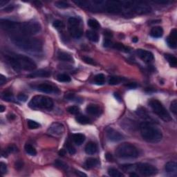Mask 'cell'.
Wrapping results in <instances>:
<instances>
[{
	"instance_id": "22",
	"label": "cell",
	"mask_w": 177,
	"mask_h": 177,
	"mask_svg": "<svg viewBox=\"0 0 177 177\" xmlns=\"http://www.w3.org/2000/svg\"><path fill=\"white\" fill-rule=\"evenodd\" d=\"M72 139L73 142L77 145H81L85 140V136L83 134H74L72 136Z\"/></svg>"
},
{
	"instance_id": "3",
	"label": "cell",
	"mask_w": 177,
	"mask_h": 177,
	"mask_svg": "<svg viewBox=\"0 0 177 177\" xmlns=\"http://www.w3.org/2000/svg\"><path fill=\"white\" fill-rule=\"evenodd\" d=\"M140 132L142 138L150 143H157L163 138L161 131L148 122H143L140 124Z\"/></svg>"
},
{
	"instance_id": "4",
	"label": "cell",
	"mask_w": 177,
	"mask_h": 177,
	"mask_svg": "<svg viewBox=\"0 0 177 177\" xmlns=\"http://www.w3.org/2000/svg\"><path fill=\"white\" fill-rule=\"evenodd\" d=\"M116 154L120 158L132 159L138 157L139 152L136 147L132 144L123 142L116 147Z\"/></svg>"
},
{
	"instance_id": "51",
	"label": "cell",
	"mask_w": 177,
	"mask_h": 177,
	"mask_svg": "<svg viewBox=\"0 0 177 177\" xmlns=\"http://www.w3.org/2000/svg\"><path fill=\"white\" fill-rule=\"evenodd\" d=\"M106 160H108V161H112L113 159H114V158H113L112 155L110 154H109V153L106 154Z\"/></svg>"
},
{
	"instance_id": "45",
	"label": "cell",
	"mask_w": 177,
	"mask_h": 177,
	"mask_svg": "<svg viewBox=\"0 0 177 177\" xmlns=\"http://www.w3.org/2000/svg\"><path fill=\"white\" fill-rule=\"evenodd\" d=\"M0 168H1V172L3 175L6 173V172H7V167H6V165L4 163L1 162V163H0Z\"/></svg>"
},
{
	"instance_id": "20",
	"label": "cell",
	"mask_w": 177,
	"mask_h": 177,
	"mask_svg": "<svg viewBox=\"0 0 177 177\" xmlns=\"http://www.w3.org/2000/svg\"><path fill=\"white\" fill-rule=\"evenodd\" d=\"M58 59L64 62H72L73 61V59L72 58V56L70 55L69 53H67V52L64 51H59L58 53Z\"/></svg>"
},
{
	"instance_id": "24",
	"label": "cell",
	"mask_w": 177,
	"mask_h": 177,
	"mask_svg": "<svg viewBox=\"0 0 177 177\" xmlns=\"http://www.w3.org/2000/svg\"><path fill=\"white\" fill-rule=\"evenodd\" d=\"M165 58L170 64V65L172 67H176L177 66V59L175 56L171 54H165Z\"/></svg>"
},
{
	"instance_id": "21",
	"label": "cell",
	"mask_w": 177,
	"mask_h": 177,
	"mask_svg": "<svg viewBox=\"0 0 177 177\" xmlns=\"http://www.w3.org/2000/svg\"><path fill=\"white\" fill-rule=\"evenodd\" d=\"M163 30L160 27H154L150 31V35L154 38H158L163 36Z\"/></svg>"
},
{
	"instance_id": "55",
	"label": "cell",
	"mask_w": 177,
	"mask_h": 177,
	"mask_svg": "<svg viewBox=\"0 0 177 177\" xmlns=\"http://www.w3.org/2000/svg\"><path fill=\"white\" fill-rule=\"evenodd\" d=\"M8 118H9V120H14L15 118V115H11V116H8Z\"/></svg>"
},
{
	"instance_id": "44",
	"label": "cell",
	"mask_w": 177,
	"mask_h": 177,
	"mask_svg": "<svg viewBox=\"0 0 177 177\" xmlns=\"http://www.w3.org/2000/svg\"><path fill=\"white\" fill-rule=\"evenodd\" d=\"M17 99L19 100L22 101V102H26L28 100V96L24 93H20L17 96Z\"/></svg>"
},
{
	"instance_id": "58",
	"label": "cell",
	"mask_w": 177,
	"mask_h": 177,
	"mask_svg": "<svg viewBox=\"0 0 177 177\" xmlns=\"http://www.w3.org/2000/svg\"><path fill=\"white\" fill-rule=\"evenodd\" d=\"M130 176H138V174H136L135 173H132V174H130Z\"/></svg>"
},
{
	"instance_id": "28",
	"label": "cell",
	"mask_w": 177,
	"mask_h": 177,
	"mask_svg": "<svg viewBox=\"0 0 177 177\" xmlns=\"http://www.w3.org/2000/svg\"><path fill=\"white\" fill-rule=\"evenodd\" d=\"M24 150H25L26 152L28 154L31 156H35L37 154V151L35 149V147L30 144H26L25 146H24Z\"/></svg>"
},
{
	"instance_id": "9",
	"label": "cell",
	"mask_w": 177,
	"mask_h": 177,
	"mask_svg": "<svg viewBox=\"0 0 177 177\" xmlns=\"http://www.w3.org/2000/svg\"><path fill=\"white\" fill-rule=\"evenodd\" d=\"M0 24H1V28L4 30L11 33H17L20 27V23L9 20V19H1L0 21Z\"/></svg>"
},
{
	"instance_id": "35",
	"label": "cell",
	"mask_w": 177,
	"mask_h": 177,
	"mask_svg": "<svg viewBox=\"0 0 177 177\" xmlns=\"http://www.w3.org/2000/svg\"><path fill=\"white\" fill-rule=\"evenodd\" d=\"M122 80V78H120V77L117 76H112L109 78V84L111 85H116L119 84L121 81Z\"/></svg>"
},
{
	"instance_id": "40",
	"label": "cell",
	"mask_w": 177,
	"mask_h": 177,
	"mask_svg": "<svg viewBox=\"0 0 177 177\" xmlns=\"http://www.w3.org/2000/svg\"><path fill=\"white\" fill-rule=\"evenodd\" d=\"M55 165L56 167H58V168L62 169V170H67V169L68 168V166H67V165L66 163H65L64 162H62L61 161V160H55Z\"/></svg>"
},
{
	"instance_id": "33",
	"label": "cell",
	"mask_w": 177,
	"mask_h": 177,
	"mask_svg": "<svg viewBox=\"0 0 177 177\" xmlns=\"http://www.w3.org/2000/svg\"><path fill=\"white\" fill-rule=\"evenodd\" d=\"M112 47H114V49H117V50L120 51H124V52H129V48H127V47L124 46L122 44L120 43H116V44H113Z\"/></svg>"
},
{
	"instance_id": "16",
	"label": "cell",
	"mask_w": 177,
	"mask_h": 177,
	"mask_svg": "<svg viewBox=\"0 0 177 177\" xmlns=\"http://www.w3.org/2000/svg\"><path fill=\"white\" fill-rule=\"evenodd\" d=\"M51 75V72L44 69H40L38 71H36L30 73L27 75L29 78H46Z\"/></svg>"
},
{
	"instance_id": "12",
	"label": "cell",
	"mask_w": 177,
	"mask_h": 177,
	"mask_svg": "<svg viewBox=\"0 0 177 177\" xmlns=\"http://www.w3.org/2000/svg\"><path fill=\"white\" fill-rule=\"evenodd\" d=\"M136 54L139 58L141 59L145 63H150L154 60L153 53L149 51L144 50V49H138L136 51Z\"/></svg>"
},
{
	"instance_id": "10",
	"label": "cell",
	"mask_w": 177,
	"mask_h": 177,
	"mask_svg": "<svg viewBox=\"0 0 177 177\" xmlns=\"http://www.w3.org/2000/svg\"><path fill=\"white\" fill-rule=\"evenodd\" d=\"M49 134L54 136H60L65 132V127L60 122H53L48 129Z\"/></svg>"
},
{
	"instance_id": "41",
	"label": "cell",
	"mask_w": 177,
	"mask_h": 177,
	"mask_svg": "<svg viewBox=\"0 0 177 177\" xmlns=\"http://www.w3.org/2000/svg\"><path fill=\"white\" fill-rule=\"evenodd\" d=\"M53 27L56 29H62L65 27V24L60 20H55L53 22Z\"/></svg>"
},
{
	"instance_id": "8",
	"label": "cell",
	"mask_w": 177,
	"mask_h": 177,
	"mask_svg": "<svg viewBox=\"0 0 177 177\" xmlns=\"http://www.w3.org/2000/svg\"><path fill=\"white\" fill-rule=\"evenodd\" d=\"M136 170L144 176H154L158 172V170L154 165L149 163H138L134 165Z\"/></svg>"
},
{
	"instance_id": "7",
	"label": "cell",
	"mask_w": 177,
	"mask_h": 177,
	"mask_svg": "<svg viewBox=\"0 0 177 177\" xmlns=\"http://www.w3.org/2000/svg\"><path fill=\"white\" fill-rule=\"evenodd\" d=\"M41 25L37 22H27L20 23L18 33L24 36H31L37 34L41 31Z\"/></svg>"
},
{
	"instance_id": "23",
	"label": "cell",
	"mask_w": 177,
	"mask_h": 177,
	"mask_svg": "<svg viewBox=\"0 0 177 177\" xmlns=\"http://www.w3.org/2000/svg\"><path fill=\"white\" fill-rule=\"evenodd\" d=\"M87 37L89 40H91V42H97L99 40V36H98V33H96V32L92 31H87L86 33Z\"/></svg>"
},
{
	"instance_id": "1",
	"label": "cell",
	"mask_w": 177,
	"mask_h": 177,
	"mask_svg": "<svg viewBox=\"0 0 177 177\" xmlns=\"http://www.w3.org/2000/svg\"><path fill=\"white\" fill-rule=\"evenodd\" d=\"M5 58L11 67L17 71H20L22 70L33 71L37 67L35 62L32 59L20 54L10 53L6 54Z\"/></svg>"
},
{
	"instance_id": "15",
	"label": "cell",
	"mask_w": 177,
	"mask_h": 177,
	"mask_svg": "<svg viewBox=\"0 0 177 177\" xmlns=\"http://www.w3.org/2000/svg\"><path fill=\"white\" fill-rule=\"evenodd\" d=\"M69 31L70 34H71L72 37L75 39H78L81 37L83 33V30L80 28V25L71 26V27L69 26Z\"/></svg>"
},
{
	"instance_id": "29",
	"label": "cell",
	"mask_w": 177,
	"mask_h": 177,
	"mask_svg": "<svg viewBox=\"0 0 177 177\" xmlns=\"http://www.w3.org/2000/svg\"><path fill=\"white\" fill-rule=\"evenodd\" d=\"M57 80L59 82H61V83H69L71 80L69 75L65 74V73H60V74L58 75Z\"/></svg>"
},
{
	"instance_id": "11",
	"label": "cell",
	"mask_w": 177,
	"mask_h": 177,
	"mask_svg": "<svg viewBox=\"0 0 177 177\" xmlns=\"http://www.w3.org/2000/svg\"><path fill=\"white\" fill-rule=\"evenodd\" d=\"M106 135L107 138L112 142H118L123 139V136L120 133L111 127L106 129Z\"/></svg>"
},
{
	"instance_id": "26",
	"label": "cell",
	"mask_w": 177,
	"mask_h": 177,
	"mask_svg": "<svg viewBox=\"0 0 177 177\" xmlns=\"http://www.w3.org/2000/svg\"><path fill=\"white\" fill-rule=\"evenodd\" d=\"M75 120H76V121L78 123L81 124H87L90 123V122H91V120H90V119L88 118V117L83 115L78 116L75 118Z\"/></svg>"
},
{
	"instance_id": "13",
	"label": "cell",
	"mask_w": 177,
	"mask_h": 177,
	"mask_svg": "<svg viewBox=\"0 0 177 177\" xmlns=\"http://www.w3.org/2000/svg\"><path fill=\"white\" fill-rule=\"evenodd\" d=\"M37 89L41 92L46 93H52L58 92V88L55 86L48 83H42L37 87Z\"/></svg>"
},
{
	"instance_id": "43",
	"label": "cell",
	"mask_w": 177,
	"mask_h": 177,
	"mask_svg": "<svg viewBox=\"0 0 177 177\" xmlns=\"http://www.w3.org/2000/svg\"><path fill=\"white\" fill-rule=\"evenodd\" d=\"M83 61L85 62V63L88 64V65H96L94 60H93L92 58H89V57H87V56L83 57Z\"/></svg>"
},
{
	"instance_id": "39",
	"label": "cell",
	"mask_w": 177,
	"mask_h": 177,
	"mask_svg": "<svg viewBox=\"0 0 177 177\" xmlns=\"http://www.w3.org/2000/svg\"><path fill=\"white\" fill-rule=\"evenodd\" d=\"M66 147H67V151H68L69 153L70 154H71V155L75 154V152H76V150H75V147H73V145H72L69 142H67Z\"/></svg>"
},
{
	"instance_id": "30",
	"label": "cell",
	"mask_w": 177,
	"mask_h": 177,
	"mask_svg": "<svg viewBox=\"0 0 177 177\" xmlns=\"http://www.w3.org/2000/svg\"><path fill=\"white\" fill-rule=\"evenodd\" d=\"M88 25L89 26V27L94 29V30H98V29L100 28V24L99 22H98L97 20H96V19H88Z\"/></svg>"
},
{
	"instance_id": "27",
	"label": "cell",
	"mask_w": 177,
	"mask_h": 177,
	"mask_svg": "<svg viewBox=\"0 0 177 177\" xmlns=\"http://www.w3.org/2000/svg\"><path fill=\"white\" fill-rule=\"evenodd\" d=\"M108 174L110 176L112 177H122L124 176V174L122 172L115 168H109L108 170Z\"/></svg>"
},
{
	"instance_id": "50",
	"label": "cell",
	"mask_w": 177,
	"mask_h": 177,
	"mask_svg": "<svg viewBox=\"0 0 177 177\" xmlns=\"http://www.w3.org/2000/svg\"><path fill=\"white\" fill-rule=\"evenodd\" d=\"M6 77H5L4 75H0V84L1 85L4 84V83H6Z\"/></svg>"
},
{
	"instance_id": "38",
	"label": "cell",
	"mask_w": 177,
	"mask_h": 177,
	"mask_svg": "<svg viewBox=\"0 0 177 177\" xmlns=\"http://www.w3.org/2000/svg\"><path fill=\"white\" fill-rule=\"evenodd\" d=\"M69 26L71 27V26H78L80 24V22L79 19L76 17H70L68 19Z\"/></svg>"
},
{
	"instance_id": "53",
	"label": "cell",
	"mask_w": 177,
	"mask_h": 177,
	"mask_svg": "<svg viewBox=\"0 0 177 177\" xmlns=\"http://www.w3.org/2000/svg\"><path fill=\"white\" fill-rule=\"evenodd\" d=\"M65 154H66V152H65V150H61L60 151V152H59V154L60 156H65Z\"/></svg>"
},
{
	"instance_id": "2",
	"label": "cell",
	"mask_w": 177,
	"mask_h": 177,
	"mask_svg": "<svg viewBox=\"0 0 177 177\" xmlns=\"http://www.w3.org/2000/svg\"><path fill=\"white\" fill-rule=\"evenodd\" d=\"M11 40L18 48L25 51L39 53L42 50V42L40 40L32 38L29 36L13 35L11 37Z\"/></svg>"
},
{
	"instance_id": "31",
	"label": "cell",
	"mask_w": 177,
	"mask_h": 177,
	"mask_svg": "<svg viewBox=\"0 0 177 177\" xmlns=\"http://www.w3.org/2000/svg\"><path fill=\"white\" fill-rule=\"evenodd\" d=\"M94 81L97 85H103L104 83V82H105V78H104V75L102 74V73H100V74L96 75L94 78Z\"/></svg>"
},
{
	"instance_id": "32",
	"label": "cell",
	"mask_w": 177,
	"mask_h": 177,
	"mask_svg": "<svg viewBox=\"0 0 177 177\" xmlns=\"http://www.w3.org/2000/svg\"><path fill=\"white\" fill-rule=\"evenodd\" d=\"M17 148L15 146V145H10V146L8 147L7 148H6V150L2 152V155L4 157H6V156H7V155L9 154L17 152Z\"/></svg>"
},
{
	"instance_id": "34",
	"label": "cell",
	"mask_w": 177,
	"mask_h": 177,
	"mask_svg": "<svg viewBox=\"0 0 177 177\" xmlns=\"http://www.w3.org/2000/svg\"><path fill=\"white\" fill-rule=\"evenodd\" d=\"M27 124L28 127L30 129H35L39 128L40 127V124L38 122H35V121L32 120H27Z\"/></svg>"
},
{
	"instance_id": "36",
	"label": "cell",
	"mask_w": 177,
	"mask_h": 177,
	"mask_svg": "<svg viewBox=\"0 0 177 177\" xmlns=\"http://www.w3.org/2000/svg\"><path fill=\"white\" fill-rule=\"evenodd\" d=\"M55 6L59 9H67L69 7V4L66 1H58L55 2Z\"/></svg>"
},
{
	"instance_id": "18",
	"label": "cell",
	"mask_w": 177,
	"mask_h": 177,
	"mask_svg": "<svg viewBox=\"0 0 177 177\" xmlns=\"http://www.w3.org/2000/svg\"><path fill=\"white\" fill-rule=\"evenodd\" d=\"M87 112L92 116H98L100 113V109L96 104H88L86 108Z\"/></svg>"
},
{
	"instance_id": "57",
	"label": "cell",
	"mask_w": 177,
	"mask_h": 177,
	"mask_svg": "<svg viewBox=\"0 0 177 177\" xmlns=\"http://www.w3.org/2000/svg\"><path fill=\"white\" fill-rule=\"evenodd\" d=\"M132 41H133V42H137L138 41V37H135L132 39Z\"/></svg>"
},
{
	"instance_id": "49",
	"label": "cell",
	"mask_w": 177,
	"mask_h": 177,
	"mask_svg": "<svg viewBox=\"0 0 177 177\" xmlns=\"http://www.w3.org/2000/svg\"><path fill=\"white\" fill-rule=\"evenodd\" d=\"M75 174H76L77 176H78L83 177V176H87V175L86 174L82 172L79 171V170H75Z\"/></svg>"
},
{
	"instance_id": "6",
	"label": "cell",
	"mask_w": 177,
	"mask_h": 177,
	"mask_svg": "<svg viewBox=\"0 0 177 177\" xmlns=\"http://www.w3.org/2000/svg\"><path fill=\"white\" fill-rule=\"evenodd\" d=\"M149 105L152 108V111L165 122H170L172 120L168 111L164 107L163 104L158 100L152 99L149 102Z\"/></svg>"
},
{
	"instance_id": "56",
	"label": "cell",
	"mask_w": 177,
	"mask_h": 177,
	"mask_svg": "<svg viewBox=\"0 0 177 177\" xmlns=\"http://www.w3.org/2000/svg\"><path fill=\"white\" fill-rule=\"evenodd\" d=\"M5 110V107L4 105H0V111L1 112H4V111Z\"/></svg>"
},
{
	"instance_id": "47",
	"label": "cell",
	"mask_w": 177,
	"mask_h": 177,
	"mask_svg": "<svg viewBox=\"0 0 177 177\" xmlns=\"http://www.w3.org/2000/svg\"><path fill=\"white\" fill-rule=\"evenodd\" d=\"M23 168V163L22 161H20V160H18V161L16 162L15 163V168L17 169V170H21Z\"/></svg>"
},
{
	"instance_id": "42",
	"label": "cell",
	"mask_w": 177,
	"mask_h": 177,
	"mask_svg": "<svg viewBox=\"0 0 177 177\" xmlns=\"http://www.w3.org/2000/svg\"><path fill=\"white\" fill-rule=\"evenodd\" d=\"M170 110L173 113L174 115L176 116L177 114V100H174L170 104Z\"/></svg>"
},
{
	"instance_id": "54",
	"label": "cell",
	"mask_w": 177,
	"mask_h": 177,
	"mask_svg": "<svg viewBox=\"0 0 177 177\" xmlns=\"http://www.w3.org/2000/svg\"><path fill=\"white\" fill-rule=\"evenodd\" d=\"M114 96H115L116 98L118 100L121 101V98H120V96L118 94V93H114Z\"/></svg>"
},
{
	"instance_id": "37",
	"label": "cell",
	"mask_w": 177,
	"mask_h": 177,
	"mask_svg": "<svg viewBox=\"0 0 177 177\" xmlns=\"http://www.w3.org/2000/svg\"><path fill=\"white\" fill-rule=\"evenodd\" d=\"M67 111H68V112L70 113L71 114L76 115V114H79L80 109L78 106H69V107H68Z\"/></svg>"
},
{
	"instance_id": "17",
	"label": "cell",
	"mask_w": 177,
	"mask_h": 177,
	"mask_svg": "<svg viewBox=\"0 0 177 177\" xmlns=\"http://www.w3.org/2000/svg\"><path fill=\"white\" fill-rule=\"evenodd\" d=\"M98 150L97 145L93 142H89L85 146V152L88 155H93L96 153Z\"/></svg>"
},
{
	"instance_id": "25",
	"label": "cell",
	"mask_w": 177,
	"mask_h": 177,
	"mask_svg": "<svg viewBox=\"0 0 177 177\" xmlns=\"http://www.w3.org/2000/svg\"><path fill=\"white\" fill-rule=\"evenodd\" d=\"M98 164V159L95 158H88L87 159L86 162H85V166L87 167V168H92L96 167Z\"/></svg>"
},
{
	"instance_id": "48",
	"label": "cell",
	"mask_w": 177,
	"mask_h": 177,
	"mask_svg": "<svg viewBox=\"0 0 177 177\" xmlns=\"http://www.w3.org/2000/svg\"><path fill=\"white\" fill-rule=\"evenodd\" d=\"M65 98L67 100H73L75 99V95L73 93H68L65 96Z\"/></svg>"
},
{
	"instance_id": "19",
	"label": "cell",
	"mask_w": 177,
	"mask_h": 177,
	"mask_svg": "<svg viewBox=\"0 0 177 177\" xmlns=\"http://www.w3.org/2000/svg\"><path fill=\"white\" fill-rule=\"evenodd\" d=\"M165 170L168 173H176L177 170V164L174 161H169L165 164Z\"/></svg>"
},
{
	"instance_id": "52",
	"label": "cell",
	"mask_w": 177,
	"mask_h": 177,
	"mask_svg": "<svg viewBox=\"0 0 177 177\" xmlns=\"http://www.w3.org/2000/svg\"><path fill=\"white\" fill-rule=\"evenodd\" d=\"M127 87H128L130 88H134L137 87V85L136 84V83H129V85H127Z\"/></svg>"
},
{
	"instance_id": "46",
	"label": "cell",
	"mask_w": 177,
	"mask_h": 177,
	"mask_svg": "<svg viewBox=\"0 0 177 177\" xmlns=\"http://www.w3.org/2000/svg\"><path fill=\"white\" fill-rule=\"evenodd\" d=\"M113 43L111 42V40L109 38H104V47H112Z\"/></svg>"
},
{
	"instance_id": "14",
	"label": "cell",
	"mask_w": 177,
	"mask_h": 177,
	"mask_svg": "<svg viewBox=\"0 0 177 177\" xmlns=\"http://www.w3.org/2000/svg\"><path fill=\"white\" fill-rule=\"evenodd\" d=\"M167 42L170 48L176 49L177 46V31L176 29H174L170 32V35L167 38Z\"/></svg>"
},
{
	"instance_id": "5",
	"label": "cell",
	"mask_w": 177,
	"mask_h": 177,
	"mask_svg": "<svg viewBox=\"0 0 177 177\" xmlns=\"http://www.w3.org/2000/svg\"><path fill=\"white\" fill-rule=\"evenodd\" d=\"M53 101L51 98L44 96H35L29 103V107L34 109L51 110L53 108Z\"/></svg>"
}]
</instances>
